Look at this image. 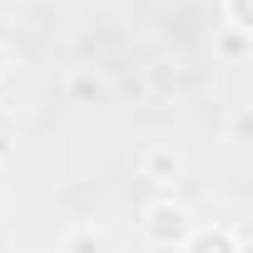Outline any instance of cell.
<instances>
[{
  "label": "cell",
  "mask_w": 253,
  "mask_h": 253,
  "mask_svg": "<svg viewBox=\"0 0 253 253\" xmlns=\"http://www.w3.org/2000/svg\"><path fill=\"white\" fill-rule=\"evenodd\" d=\"M194 233V213L174 199H159L144 209V238L154 248H184V238Z\"/></svg>",
  "instance_id": "cell-1"
},
{
  "label": "cell",
  "mask_w": 253,
  "mask_h": 253,
  "mask_svg": "<svg viewBox=\"0 0 253 253\" xmlns=\"http://www.w3.org/2000/svg\"><path fill=\"white\" fill-rule=\"evenodd\" d=\"M179 169H184V159L174 154V144H149V149L139 154V174H144L149 184H174Z\"/></svg>",
  "instance_id": "cell-2"
},
{
  "label": "cell",
  "mask_w": 253,
  "mask_h": 253,
  "mask_svg": "<svg viewBox=\"0 0 253 253\" xmlns=\"http://www.w3.org/2000/svg\"><path fill=\"white\" fill-rule=\"evenodd\" d=\"M238 243H243V233H233V228H194L184 238V253H238Z\"/></svg>",
  "instance_id": "cell-3"
},
{
  "label": "cell",
  "mask_w": 253,
  "mask_h": 253,
  "mask_svg": "<svg viewBox=\"0 0 253 253\" xmlns=\"http://www.w3.org/2000/svg\"><path fill=\"white\" fill-rule=\"evenodd\" d=\"M104 233L99 228H70L65 233V253H104Z\"/></svg>",
  "instance_id": "cell-4"
},
{
  "label": "cell",
  "mask_w": 253,
  "mask_h": 253,
  "mask_svg": "<svg viewBox=\"0 0 253 253\" xmlns=\"http://www.w3.org/2000/svg\"><path fill=\"white\" fill-rule=\"evenodd\" d=\"M213 50H218L223 60H243V55H248V35H243V30H223V35L213 40Z\"/></svg>",
  "instance_id": "cell-5"
},
{
  "label": "cell",
  "mask_w": 253,
  "mask_h": 253,
  "mask_svg": "<svg viewBox=\"0 0 253 253\" xmlns=\"http://www.w3.org/2000/svg\"><path fill=\"white\" fill-rule=\"evenodd\" d=\"M70 94H75V99H94V94H99V80L84 75V70H75V75H70Z\"/></svg>",
  "instance_id": "cell-6"
},
{
  "label": "cell",
  "mask_w": 253,
  "mask_h": 253,
  "mask_svg": "<svg viewBox=\"0 0 253 253\" xmlns=\"http://www.w3.org/2000/svg\"><path fill=\"white\" fill-rule=\"evenodd\" d=\"M228 20H233L228 30H243V35L253 30V10H248V0H228Z\"/></svg>",
  "instance_id": "cell-7"
},
{
  "label": "cell",
  "mask_w": 253,
  "mask_h": 253,
  "mask_svg": "<svg viewBox=\"0 0 253 253\" xmlns=\"http://www.w3.org/2000/svg\"><path fill=\"white\" fill-rule=\"evenodd\" d=\"M15 159V139H10V129H0V164H10Z\"/></svg>",
  "instance_id": "cell-8"
},
{
  "label": "cell",
  "mask_w": 253,
  "mask_h": 253,
  "mask_svg": "<svg viewBox=\"0 0 253 253\" xmlns=\"http://www.w3.org/2000/svg\"><path fill=\"white\" fill-rule=\"evenodd\" d=\"M10 70H15V55H10V45H0V80H10Z\"/></svg>",
  "instance_id": "cell-9"
}]
</instances>
